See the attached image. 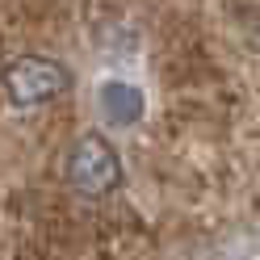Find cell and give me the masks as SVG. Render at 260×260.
Segmentation results:
<instances>
[{"label": "cell", "mask_w": 260, "mask_h": 260, "mask_svg": "<svg viewBox=\"0 0 260 260\" xmlns=\"http://www.w3.org/2000/svg\"><path fill=\"white\" fill-rule=\"evenodd\" d=\"M68 181L88 193V198H101V193L118 189L122 181V159L109 147L101 135H80L76 147L68 151Z\"/></svg>", "instance_id": "1"}, {"label": "cell", "mask_w": 260, "mask_h": 260, "mask_svg": "<svg viewBox=\"0 0 260 260\" xmlns=\"http://www.w3.org/2000/svg\"><path fill=\"white\" fill-rule=\"evenodd\" d=\"M68 84H72V76L55 59L21 55V59H13L5 68V92H9V101L21 105V109L25 105H42V101H51V96L68 92Z\"/></svg>", "instance_id": "2"}, {"label": "cell", "mask_w": 260, "mask_h": 260, "mask_svg": "<svg viewBox=\"0 0 260 260\" xmlns=\"http://www.w3.org/2000/svg\"><path fill=\"white\" fill-rule=\"evenodd\" d=\"M96 101H101V113L109 118V126H135L143 118V92L135 84H126V80H105L101 88H96Z\"/></svg>", "instance_id": "3"}]
</instances>
